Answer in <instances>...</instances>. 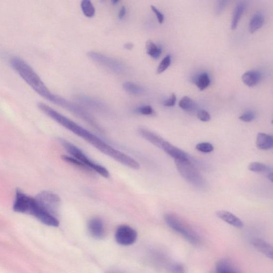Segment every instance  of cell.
Returning a JSON list of instances; mask_svg holds the SVG:
<instances>
[{"instance_id":"6da1fadb","label":"cell","mask_w":273,"mask_h":273,"mask_svg":"<svg viewBox=\"0 0 273 273\" xmlns=\"http://www.w3.org/2000/svg\"><path fill=\"white\" fill-rule=\"evenodd\" d=\"M38 107L41 111L66 129L85 140L98 151L112 158L120 164L129 168L137 170L140 168L138 162L128 155L113 148L97 136L89 131L76 122L56 111L43 103H39Z\"/></svg>"},{"instance_id":"7a4b0ae2","label":"cell","mask_w":273,"mask_h":273,"mask_svg":"<svg viewBox=\"0 0 273 273\" xmlns=\"http://www.w3.org/2000/svg\"><path fill=\"white\" fill-rule=\"evenodd\" d=\"M9 62L12 68L25 82L41 97L50 102L57 104L60 96L51 92L43 82L38 74L23 59L17 56H12Z\"/></svg>"},{"instance_id":"3957f363","label":"cell","mask_w":273,"mask_h":273,"mask_svg":"<svg viewBox=\"0 0 273 273\" xmlns=\"http://www.w3.org/2000/svg\"><path fill=\"white\" fill-rule=\"evenodd\" d=\"M58 141L72 157L80 161L81 163L90 168L91 171L96 172L104 178H109V173L105 167L95 164L76 145L63 138H59Z\"/></svg>"},{"instance_id":"277c9868","label":"cell","mask_w":273,"mask_h":273,"mask_svg":"<svg viewBox=\"0 0 273 273\" xmlns=\"http://www.w3.org/2000/svg\"><path fill=\"white\" fill-rule=\"evenodd\" d=\"M175 161L177 170L184 179L196 187L204 188L206 186L203 177L189 158Z\"/></svg>"},{"instance_id":"5b68a950","label":"cell","mask_w":273,"mask_h":273,"mask_svg":"<svg viewBox=\"0 0 273 273\" xmlns=\"http://www.w3.org/2000/svg\"><path fill=\"white\" fill-rule=\"evenodd\" d=\"M165 219L172 229L181 234L191 244H199L200 240L198 235L179 217L173 213H167Z\"/></svg>"},{"instance_id":"8992f818","label":"cell","mask_w":273,"mask_h":273,"mask_svg":"<svg viewBox=\"0 0 273 273\" xmlns=\"http://www.w3.org/2000/svg\"><path fill=\"white\" fill-rule=\"evenodd\" d=\"M34 199L43 210L56 216L61 204V198L57 194L50 191H42Z\"/></svg>"},{"instance_id":"52a82bcc","label":"cell","mask_w":273,"mask_h":273,"mask_svg":"<svg viewBox=\"0 0 273 273\" xmlns=\"http://www.w3.org/2000/svg\"><path fill=\"white\" fill-rule=\"evenodd\" d=\"M58 102L57 105L69 110V111L76 114L77 116L80 117L81 119H82L91 125V126L94 128L97 129L99 131L101 130L99 124L97 123V121H95L92 116L87 112L82 107L74 104V103L62 97H60Z\"/></svg>"},{"instance_id":"ba28073f","label":"cell","mask_w":273,"mask_h":273,"mask_svg":"<svg viewBox=\"0 0 273 273\" xmlns=\"http://www.w3.org/2000/svg\"><path fill=\"white\" fill-rule=\"evenodd\" d=\"M26 214L33 216L41 223L49 226L58 227L60 225L57 218L41 208L33 197L29 202Z\"/></svg>"},{"instance_id":"9c48e42d","label":"cell","mask_w":273,"mask_h":273,"mask_svg":"<svg viewBox=\"0 0 273 273\" xmlns=\"http://www.w3.org/2000/svg\"><path fill=\"white\" fill-rule=\"evenodd\" d=\"M88 56L95 63L116 73L121 74L126 70V67L121 62L101 53L91 51L88 53Z\"/></svg>"},{"instance_id":"30bf717a","label":"cell","mask_w":273,"mask_h":273,"mask_svg":"<svg viewBox=\"0 0 273 273\" xmlns=\"http://www.w3.org/2000/svg\"><path fill=\"white\" fill-rule=\"evenodd\" d=\"M137 238V233L133 228L127 225L117 228L115 233V240L122 246H130L134 243Z\"/></svg>"},{"instance_id":"8fae6325","label":"cell","mask_w":273,"mask_h":273,"mask_svg":"<svg viewBox=\"0 0 273 273\" xmlns=\"http://www.w3.org/2000/svg\"><path fill=\"white\" fill-rule=\"evenodd\" d=\"M76 99L81 105L96 110V111L104 113L108 112V106L105 103L97 99L87 96L85 95H77L76 96Z\"/></svg>"},{"instance_id":"7c38bea8","label":"cell","mask_w":273,"mask_h":273,"mask_svg":"<svg viewBox=\"0 0 273 273\" xmlns=\"http://www.w3.org/2000/svg\"><path fill=\"white\" fill-rule=\"evenodd\" d=\"M163 150L168 156L173 158L175 160H184L189 158L188 155L184 151L167 142L164 139L159 147Z\"/></svg>"},{"instance_id":"4fadbf2b","label":"cell","mask_w":273,"mask_h":273,"mask_svg":"<svg viewBox=\"0 0 273 273\" xmlns=\"http://www.w3.org/2000/svg\"><path fill=\"white\" fill-rule=\"evenodd\" d=\"M88 230L95 239H100L104 235V227L102 220L98 218H94L88 223Z\"/></svg>"},{"instance_id":"5bb4252c","label":"cell","mask_w":273,"mask_h":273,"mask_svg":"<svg viewBox=\"0 0 273 273\" xmlns=\"http://www.w3.org/2000/svg\"><path fill=\"white\" fill-rule=\"evenodd\" d=\"M216 215L220 219L234 227L241 228L243 226L242 221L230 212L224 210L218 211L216 212Z\"/></svg>"},{"instance_id":"9a60e30c","label":"cell","mask_w":273,"mask_h":273,"mask_svg":"<svg viewBox=\"0 0 273 273\" xmlns=\"http://www.w3.org/2000/svg\"><path fill=\"white\" fill-rule=\"evenodd\" d=\"M252 244L260 252L270 258V259H273V248L270 243L263 239H255L253 240Z\"/></svg>"},{"instance_id":"2e32d148","label":"cell","mask_w":273,"mask_h":273,"mask_svg":"<svg viewBox=\"0 0 273 273\" xmlns=\"http://www.w3.org/2000/svg\"><path fill=\"white\" fill-rule=\"evenodd\" d=\"M261 78L260 72L252 70L246 72L242 76V80L246 86L252 87L260 83Z\"/></svg>"},{"instance_id":"e0dca14e","label":"cell","mask_w":273,"mask_h":273,"mask_svg":"<svg viewBox=\"0 0 273 273\" xmlns=\"http://www.w3.org/2000/svg\"><path fill=\"white\" fill-rule=\"evenodd\" d=\"M256 145L261 150H269L273 146V137L264 133H260L257 137Z\"/></svg>"},{"instance_id":"ac0fdd59","label":"cell","mask_w":273,"mask_h":273,"mask_svg":"<svg viewBox=\"0 0 273 273\" xmlns=\"http://www.w3.org/2000/svg\"><path fill=\"white\" fill-rule=\"evenodd\" d=\"M246 8V3L245 1H240L236 5L233 14L231 28L235 30L237 28L242 14Z\"/></svg>"},{"instance_id":"d6986e66","label":"cell","mask_w":273,"mask_h":273,"mask_svg":"<svg viewBox=\"0 0 273 273\" xmlns=\"http://www.w3.org/2000/svg\"><path fill=\"white\" fill-rule=\"evenodd\" d=\"M264 23V18L262 13H258L251 19L249 30L251 33H254L260 29Z\"/></svg>"},{"instance_id":"ffe728a7","label":"cell","mask_w":273,"mask_h":273,"mask_svg":"<svg viewBox=\"0 0 273 273\" xmlns=\"http://www.w3.org/2000/svg\"><path fill=\"white\" fill-rule=\"evenodd\" d=\"M146 49L147 54L154 59L159 58L162 54V49L151 40H148L146 43Z\"/></svg>"},{"instance_id":"44dd1931","label":"cell","mask_w":273,"mask_h":273,"mask_svg":"<svg viewBox=\"0 0 273 273\" xmlns=\"http://www.w3.org/2000/svg\"><path fill=\"white\" fill-rule=\"evenodd\" d=\"M123 87L125 91L132 95L141 94L145 92V90L142 86L131 82L124 83Z\"/></svg>"},{"instance_id":"7402d4cb","label":"cell","mask_w":273,"mask_h":273,"mask_svg":"<svg viewBox=\"0 0 273 273\" xmlns=\"http://www.w3.org/2000/svg\"><path fill=\"white\" fill-rule=\"evenodd\" d=\"M216 273H238L230 263L226 261L219 262L216 267Z\"/></svg>"},{"instance_id":"603a6c76","label":"cell","mask_w":273,"mask_h":273,"mask_svg":"<svg viewBox=\"0 0 273 273\" xmlns=\"http://www.w3.org/2000/svg\"><path fill=\"white\" fill-rule=\"evenodd\" d=\"M180 107L185 111L193 112L196 105L195 102L188 96L183 97L180 101Z\"/></svg>"},{"instance_id":"cb8c5ba5","label":"cell","mask_w":273,"mask_h":273,"mask_svg":"<svg viewBox=\"0 0 273 273\" xmlns=\"http://www.w3.org/2000/svg\"><path fill=\"white\" fill-rule=\"evenodd\" d=\"M210 84V79L206 73L199 75L196 80V85L201 91H204Z\"/></svg>"},{"instance_id":"d4e9b609","label":"cell","mask_w":273,"mask_h":273,"mask_svg":"<svg viewBox=\"0 0 273 273\" xmlns=\"http://www.w3.org/2000/svg\"><path fill=\"white\" fill-rule=\"evenodd\" d=\"M81 9L87 17H92L95 13V9L92 3L90 0H84L81 2Z\"/></svg>"},{"instance_id":"484cf974","label":"cell","mask_w":273,"mask_h":273,"mask_svg":"<svg viewBox=\"0 0 273 273\" xmlns=\"http://www.w3.org/2000/svg\"><path fill=\"white\" fill-rule=\"evenodd\" d=\"M248 169L252 172L262 173L268 172L269 167L264 164L260 163V162H254L249 165Z\"/></svg>"},{"instance_id":"4316f807","label":"cell","mask_w":273,"mask_h":273,"mask_svg":"<svg viewBox=\"0 0 273 273\" xmlns=\"http://www.w3.org/2000/svg\"><path fill=\"white\" fill-rule=\"evenodd\" d=\"M62 159L63 160L67 163L71 164L73 166H76L81 169L84 170V171L91 172V170L84 165L83 163H81L80 161L77 160L75 158H74L72 157H69L68 156H63Z\"/></svg>"},{"instance_id":"83f0119b","label":"cell","mask_w":273,"mask_h":273,"mask_svg":"<svg viewBox=\"0 0 273 273\" xmlns=\"http://www.w3.org/2000/svg\"><path fill=\"white\" fill-rule=\"evenodd\" d=\"M171 56L168 55L160 63L157 70V74H161L165 72L169 67V66L171 65Z\"/></svg>"},{"instance_id":"f1b7e54d","label":"cell","mask_w":273,"mask_h":273,"mask_svg":"<svg viewBox=\"0 0 273 273\" xmlns=\"http://www.w3.org/2000/svg\"><path fill=\"white\" fill-rule=\"evenodd\" d=\"M196 149L199 152L204 153L212 152L214 150L213 145L209 143H201L196 146Z\"/></svg>"},{"instance_id":"f546056e","label":"cell","mask_w":273,"mask_h":273,"mask_svg":"<svg viewBox=\"0 0 273 273\" xmlns=\"http://www.w3.org/2000/svg\"><path fill=\"white\" fill-rule=\"evenodd\" d=\"M136 112L144 115H154L156 114L152 106L150 105L140 106L136 109Z\"/></svg>"},{"instance_id":"4dcf8cb0","label":"cell","mask_w":273,"mask_h":273,"mask_svg":"<svg viewBox=\"0 0 273 273\" xmlns=\"http://www.w3.org/2000/svg\"><path fill=\"white\" fill-rule=\"evenodd\" d=\"M255 117L256 115L254 112L252 111V110H247V112L239 117V119L243 122H250L254 121Z\"/></svg>"},{"instance_id":"1f68e13d","label":"cell","mask_w":273,"mask_h":273,"mask_svg":"<svg viewBox=\"0 0 273 273\" xmlns=\"http://www.w3.org/2000/svg\"><path fill=\"white\" fill-rule=\"evenodd\" d=\"M197 117L202 122H208L211 120L210 114L204 109L199 110L197 113Z\"/></svg>"},{"instance_id":"d6a6232c","label":"cell","mask_w":273,"mask_h":273,"mask_svg":"<svg viewBox=\"0 0 273 273\" xmlns=\"http://www.w3.org/2000/svg\"><path fill=\"white\" fill-rule=\"evenodd\" d=\"M177 98L175 93H172L171 97L165 100L162 104L166 107H173L175 106Z\"/></svg>"},{"instance_id":"836d02e7","label":"cell","mask_w":273,"mask_h":273,"mask_svg":"<svg viewBox=\"0 0 273 273\" xmlns=\"http://www.w3.org/2000/svg\"><path fill=\"white\" fill-rule=\"evenodd\" d=\"M151 9L152 11L156 14L157 19L159 21V23L161 24H163L165 20V17L163 13H162L156 6L151 5Z\"/></svg>"},{"instance_id":"e575fe53","label":"cell","mask_w":273,"mask_h":273,"mask_svg":"<svg viewBox=\"0 0 273 273\" xmlns=\"http://www.w3.org/2000/svg\"><path fill=\"white\" fill-rule=\"evenodd\" d=\"M228 1H219L217 2V4L216 6L215 13L217 15L223 12L224 10Z\"/></svg>"},{"instance_id":"d590c367","label":"cell","mask_w":273,"mask_h":273,"mask_svg":"<svg viewBox=\"0 0 273 273\" xmlns=\"http://www.w3.org/2000/svg\"><path fill=\"white\" fill-rule=\"evenodd\" d=\"M172 270L174 273H184V269L182 266L179 264L173 265Z\"/></svg>"},{"instance_id":"8d00e7d4","label":"cell","mask_w":273,"mask_h":273,"mask_svg":"<svg viewBox=\"0 0 273 273\" xmlns=\"http://www.w3.org/2000/svg\"><path fill=\"white\" fill-rule=\"evenodd\" d=\"M125 13H126V8L124 6L121 7V10L119 12V17L120 19L123 18L125 16Z\"/></svg>"},{"instance_id":"74e56055","label":"cell","mask_w":273,"mask_h":273,"mask_svg":"<svg viewBox=\"0 0 273 273\" xmlns=\"http://www.w3.org/2000/svg\"><path fill=\"white\" fill-rule=\"evenodd\" d=\"M124 47L128 50H131L133 47H134V44L132 43H128L125 44Z\"/></svg>"},{"instance_id":"f35d334b","label":"cell","mask_w":273,"mask_h":273,"mask_svg":"<svg viewBox=\"0 0 273 273\" xmlns=\"http://www.w3.org/2000/svg\"><path fill=\"white\" fill-rule=\"evenodd\" d=\"M268 179L271 182H273V176L272 173H271L268 175Z\"/></svg>"},{"instance_id":"ab89813d","label":"cell","mask_w":273,"mask_h":273,"mask_svg":"<svg viewBox=\"0 0 273 273\" xmlns=\"http://www.w3.org/2000/svg\"><path fill=\"white\" fill-rule=\"evenodd\" d=\"M119 2V1H114V0H113V1H112V3L113 4H116V3H117Z\"/></svg>"}]
</instances>
